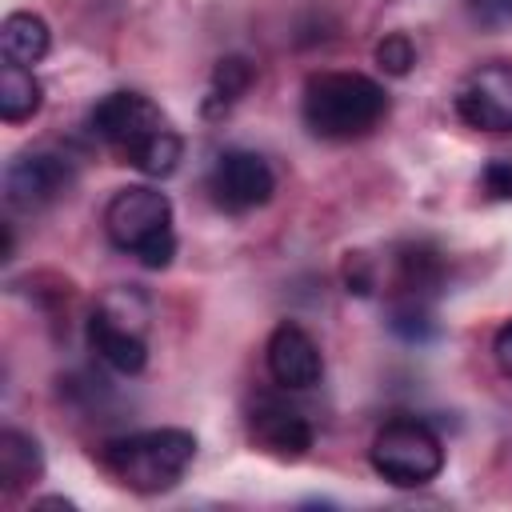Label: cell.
<instances>
[{"mask_svg": "<svg viewBox=\"0 0 512 512\" xmlns=\"http://www.w3.org/2000/svg\"><path fill=\"white\" fill-rule=\"evenodd\" d=\"M40 476H44L40 444L28 432L4 428L0 432V484H4V492H16L24 484H36Z\"/></svg>", "mask_w": 512, "mask_h": 512, "instance_id": "cell-15", "label": "cell"}, {"mask_svg": "<svg viewBox=\"0 0 512 512\" xmlns=\"http://www.w3.org/2000/svg\"><path fill=\"white\" fill-rule=\"evenodd\" d=\"M376 64H380V72H388V76H408L412 64H416L412 40H408L404 32H388V36L376 44Z\"/></svg>", "mask_w": 512, "mask_h": 512, "instance_id": "cell-20", "label": "cell"}, {"mask_svg": "<svg viewBox=\"0 0 512 512\" xmlns=\"http://www.w3.org/2000/svg\"><path fill=\"white\" fill-rule=\"evenodd\" d=\"M492 356H496V364H500V372L512 380V320L496 332V340H492Z\"/></svg>", "mask_w": 512, "mask_h": 512, "instance_id": "cell-24", "label": "cell"}, {"mask_svg": "<svg viewBox=\"0 0 512 512\" xmlns=\"http://www.w3.org/2000/svg\"><path fill=\"white\" fill-rule=\"evenodd\" d=\"M484 188L496 200H512V160H492L484 168Z\"/></svg>", "mask_w": 512, "mask_h": 512, "instance_id": "cell-22", "label": "cell"}, {"mask_svg": "<svg viewBox=\"0 0 512 512\" xmlns=\"http://www.w3.org/2000/svg\"><path fill=\"white\" fill-rule=\"evenodd\" d=\"M72 184V168L56 152H20L4 168V200L16 212H36L52 204Z\"/></svg>", "mask_w": 512, "mask_h": 512, "instance_id": "cell-7", "label": "cell"}, {"mask_svg": "<svg viewBox=\"0 0 512 512\" xmlns=\"http://www.w3.org/2000/svg\"><path fill=\"white\" fill-rule=\"evenodd\" d=\"M248 428H252V440L280 460H300L312 448V424L296 408L276 400H260L248 416Z\"/></svg>", "mask_w": 512, "mask_h": 512, "instance_id": "cell-10", "label": "cell"}, {"mask_svg": "<svg viewBox=\"0 0 512 512\" xmlns=\"http://www.w3.org/2000/svg\"><path fill=\"white\" fill-rule=\"evenodd\" d=\"M344 284H348V292H356V296H368V292L376 288V272H372V260H368L364 252H352V256L344 260Z\"/></svg>", "mask_w": 512, "mask_h": 512, "instance_id": "cell-21", "label": "cell"}, {"mask_svg": "<svg viewBox=\"0 0 512 512\" xmlns=\"http://www.w3.org/2000/svg\"><path fill=\"white\" fill-rule=\"evenodd\" d=\"M48 44H52V32H48L44 16H36V12H12V16H4V24H0L4 60H12V64H36V60L48 56Z\"/></svg>", "mask_w": 512, "mask_h": 512, "instance_id": "cell-13", "label": "cell"}, {"mask_svg": "<svg viewBox=\"0 0 512 512\" xmlns=\"http://www.w3.org/2000/svg\"><path fill=\"white\" fill-rule=\"evenodd\" d=\"M388 328H392L400 340H408V344H424V340L436 332V320H432V312L424 308V300H400V304L392 308V316H388Z\"/></svg>", "mask_w": 512, "mask_h": 512, "instance_id": "cell-19", "label": "cell"}, {"mask_svg": "<svg viewBox=\"0 0 512 512\" xmlns=\"http://www.w3.org/2000/svg\"><path fill=\"white\" fill-rule=\"evenodd\" d=\"M252 80H256V68L244 56H220L216 68H212V88H208L204 112H216V108L236 104L252 88Z\"/></svg>", "mask_w": 512, "mask_h": 512, "instance_id": "cell-17", "label": "cell"}, {"mask_svg": "<svg viewBox=\"0 0 512 512\" xmlns=\"http://www.w3.org/2000/svg\"><path fill=\"white\" fill-rule=\"evenodd\" d=\"M88 128H92V136H100L104 144H112L124 156L148 132L164 128V116L144 92L124 88V92H108L104 100H96V108L88 112Z\"/></svg>", "mask_w": 512, "mask_h": 512, "instance_id": "cell-8", "label": "cell"}, {"mask_svg": "<svg viewBox=\"0 0 512 512\" xmlns=\"http://www.w3.org/2000/svg\"><path fill=\"white\" fill-rule=\"evenodd\" d=\"M456 116L476 132H512V64L488 60L456 88Z\"/></svg>", "mask_w": 512, "mask_h": 512, "instance_id": "cell-5", "label": "cell"}, {"mask_svg": "<svg viewBox=\"0 0 512 512\" xmlns=\"http://www.w3.org/2000/svg\"><path fill=\"white\" fill-rule=\"evenodd\" d=\"M12 248H16V240H12V224H0V260H12Z\"/></svg>", "mask_w": 512, "mask_h": 512, "instance_id": "cell-25", "label": "cell"}, {"mask_svg": "<svg viewBox=\"0 0 512 512\" xmlns=\"http://www.w3.org/2000/svg\"><path fill=\"white\" fill-rule=\"evenodd\" d=\"M180 152H184L180 136L164 124V128L148 132L140 144H132V148L124 152V164H132V168L144 172V176H172L176 164H180Z\"/></svg>", "mask_w": 512, "mask_h": 512, "instance_id": "cell-16", "label": "cell"}, {"mask_svg": "<svg viewBox=\"0 0 512 512\" xmlns=\"http://www.w3.org/2000/svg\"><path fill=\"white\" fill-rule=\"evenodd\" d=\"M96 312H104L108 320H116L132 332H148V320H152V304L136 284H116L112 292H104Z\"/></svg>", "mask_w": 512, "mask_h": 512, "instance_id": "cell-18", "label": "cell"}, {"mask_svg": "<svg viewBox=\"0 0 512 512\" xmlns=\"http://www.w3.org/2000/svg\"><path fill=\"white\" fill-rule=\"evenodd\" d=\"M44 104V84L36 80V72L28 64H12L4 60L0 68V116L4 124H20L32 120Z\"/></svg>", "mask_w": 512, "mask_h": 512, "instance_id": "cell-14", "label": "cell"}, {"mask_svg": "<svg viewBox=\"0 0 512 512\" xmlns=\"http://www.w3.org/2000/svg\"><path fill=\"white\" fill-rule=\"evenodd\" d=\"M392 260H396V292H400V300H424L444 280V256L428 240L396 244Z\"/></svg>", "mask_w": 512, "mask_h": 512, "instance_id": "cell-12", "label": "cell"}, {"mask_svg": "<svg viewBox=\"0 0 512 512\" xmlns=\"http://www.w3.org/2000/svg\"><path fill=\"white\" fill-rule=\"evenodd\" d=\"M472 8L488 24H508L512 20V0H472Z\"/></svg>", "mask_w": 512, "mask_h": 512, "instance_id": "cell-23", "label": "cell"}, {"mask_svg": "<svg viewBox=\"0 0 512 512\" xmlns=\"http://www.w3.org/2000/svg\"><path fill=\"white\" fill-rule=\"evenodd\" d=\"M104 232L120 252H132L144 268H168L176 256L172 200L160 188H120L104 208Z\"/></svg>", "mask_w": 512, "mask_h": 512, "instance_id": "cell-3", "label": "cell"}, {"mask_svg": "<svg viewBox=\"0 0 512 512\" xmlns=\"http://www.w3.org/2000/svg\"><path fill=\"white\" fill-rule=\"evenodd\" d=\"M208 192L228 212H252V208L272 200L276 172H272V164L260 152L228 148V152L216 156V164L208 172Z\"/></svg>", "mask_w": 512, "mask_h": 512, "instance_id": "cell-6", "label": "cell"}, {"mask_svg": "<svg viewBox=\"0 0 512 512\" xmlns=\"http://www.w3.org/2000/svg\"><path fill=\"white\" fill-rule=\"evenodd\" d=\"M264 360H268V376H272L280 388H288V392L312 388V384H320V376H324V356H320L316 340H312L300 324H280V328H272L268 348H264Z\"/></svg>", "mask_w": 512, "mask_h": 512, "instance_id": "cell-9", "label": "cell"}, {"mask_svg": "<svg viewBox=\"0 0 512 512\" xmlns=\"http://www.w3.org/2000/svg\"><path fill=\"white\" fill-rule=\"evenodd\" d=\"M88 348L120 376H136L144 364H148V344H144V332H132L116 320H108L104 312H92L88 316Z\"/></svg>", "mask_w": 512, "mask_h": 512, "instance_id": "cell-11", "label": "cell"}, {"mask_svg": "<svg viewBox=\"0 0 512 512\" xmlns=\"http://www.w3.org/2000/svg\"><path fill=\"white\" fill-rule=\"evenodd\" d=\"M300 116L320 140H356L388 116V92L364 72H316L304 84Z\"/></svg>", "mask_w": 512, "mask_h": 512, "instance_id": "cell-1", "label": "cell"}, {"mask_svg": "<svg viewBox=\"0 0 512 512\" xmlns=\"http://www.w3.org/2000/svg\"><path fill=\"white\" fill-rule=\"evenodd\" d=\"M192 460H196V436L188 428H148V432L116 436L100 448V464L116 476V484L144 496L176 488Z\"/></svg>", "mask_w": 512, "mask_h": 512, "instance_id": "cell-2", "label": "cell"}, {"mask_svg": "<svg viewBox=\"0 0 512 512\" xmlns=\"http://www.w3.org/2000/svg\"><path fill=\"white\" fill-rule=\"evenodd\" d=\"M368 460L376 468V476H384L388 484L396 488H420V484H432L444 468V444L440 436L416 420V416H396L388 420L372 448H368Z\"/></svg>", "mask_w": 512, "mask_h": 512, "instance_id": "cell-4", "label": "cell"}]
</instances>
